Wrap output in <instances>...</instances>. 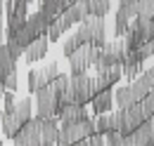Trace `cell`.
I'll use <instances>...</instances> for the list:
<instances>
[{"label": "cell", "mask_w": 154, "mask_h": 146, "mask_svg": "<svg viewBox=\"0 0 154 146\" xmlns=\"http://www.w3.org/2000/svg\"><path fill=\"white\" fill-rule=\"evenodd\" d=\"M38 10L50 19H57L62 14V7H59L57 0H38Z\"/></svg>", "instance_id": "obj_22"}, {"label": "cell", "mask_w": 154, "mask_h": 146, "mask_svg": "<svg viewBox=\"0 0 154 146\" xmlns=\"http://www.w3.org/2000/svg\"><path fill=\"white\" fill-rule=\"evenodd\" d=\"M95 132V120L85 118L76 123H59V139L57 144H83Z\"/></svg>", "instance_id": "obj_2"}, {"label": "cell", "mask_w": 154, "mask_h": 146, "mask_svg": "<svg viewBox=\"0 0 154 146\" xmlns=\"http://www.w3.org/2000/svg\"><path fill=\"white\" fill-rule=\"evenodd\" d=\"M123 78L121 66H107V69H97V75L93 78V92L107 90V87H114L116 83Z\"/></svg>", "instance_id": "obj_10"}, {"label": "cell", "mask_w": 154, "mask_h": 146, "mask_svg": "<svg viewBox=\"0 0 154 146\" xmlns=\"http://www.w3.org/2000/svg\"><path fill=\"white\" fill-rule=\"evenodd\" d=\"M50 24H52V19L45 17L40 10L26 17V26L31 28V33H33L36 38H38V36H48V28H50Z\"/></svg>", "instance_id": "obj_15"}, {"label": "cell", "mask_w": 154, "mask_h": 146, "mask_svg": "<svg viewBox=\"0 0 154 146\" xmlns=\"http://www.w3.org/2000/svg\"><path fill=\"white\" fill-rule=\"evenodd\" d=\"M76 36L81 38L83 45H95V47H102L107 42V24H104V17H95V14H88L78 24Z\"/></svg>", "instance_id": "obj_1"}, {"label": "cell", "mask_w": 154, "mask_h": 146, "mask_svg": "<svg viewBox=\"0 0 154 146\" xmlns=\"http://www.w3.org/2000/svg\"><path fill=\"white\" fill-rule=\"evenodd\" d=\"M14 115L19 118L21 125H24L26 120H31V118H33V99H31V97L17 99V104H14Z\"/></svg>", "instance_id": "obj_19"}, {"label": "cell", "mask_w": 154, "mask_h": 146, "mask_svg": "<svg viewBox=\"0 0 154 146\" xmlns=\"http://www.w3.org/2000/svg\"><path fill=\"white\" fill-rule=\"evenodd\" d=\"M2 85H5V90H12V92H17V87H19V73H17V69H14L12 73H7V75H5Z\"/></svg>", "instance_id": "obj_31"}, {"label": "cell", "mask_w": 154, "mask_h": 146, "mask_svg": "<svg viewBox=\"0 0 154 146\" xmlns=\"http://www.w3.org/2000/svg\"><path fill=\"white\" fill-rule=\"evenodd\" d=\"M59 139V118H40V144H57Z\"/></svg>", "instance_id": "obj_13"}, {"label": "cell", "mask_w": 154, "mask_h": 146, "mask_svg": "<svg viewBox=\"0 0 154 146\" xmlns=\"http://www.w3.org/2000/svg\"><path fill=\"white\" fill-rule=\"evenodd\" d=\"M128 26H131V19L126 17L121 10H116V14H114V36L123 38L126 33H128Z\"/></svg>", "instance_id": "obj_21"}, {"label": "cell", "mask_w": 154, "mask_h": 146, "mask_svg": "<svg viewBox=\"0 0 154 146\" xmlns=\"http://www.w3.org/2000/svg\"><path fill=\"white\" fill-rule=\"evenodd\" d=\"M36 99H33V109L38 118H50V115H57V104H59V94L50 85L40 87L38 92H33Z\"/></svg>", "instance_id": "obj_5"}, {"label": "cell", "mask_w": 154, "mask_h": 146, "mask_svg": "<svg viewBox=\"0 0 154 146\" xmlns=\"http://www.w3.org/2000/svg\"><path fill=\"white\" fill-rule=\"evenodd\" d=\"M83 144H93V146H100V144H104V134H100V132H93V134H90V137H88V139H85V142H83Z\"/></svg>", "instance_id": "obj_32"}, {"label": "cell", "mask_w": 154, "mask_h": 146, "mask_svg": "<svg viewBox=\"0 0 154 146\" xmlns=\"http://www.w3.org/2000/svg\"><path fill=\"white\" fill-rule=\"evenodd\" d=\"M48 50H50V40H48V36H38V38H33V40L26 45V50H24V61L31 66V64L40 61L43 57L48 54Z\"/></svg>", "instance_id": "obj_11"}, {"label": "cell", "mask_w": 154, "mask_h": 146, "mask_svg": "<svg viewBox=\"0 0 154 146\" xmlns=\"http://www.w3.org/2000/svg\"><path fill=\"white\" fill-rule=\"evenodd\" d=\"M137 17L142 19L154 17V0H137Z\"/></svg>", "instance_id": "obj_26"}, {"label": "cell", "mask_w": 154, "mask_h": 146, "mask_svg": "<svg viewBox=\"0 0 154 146\" xmlns=\"http://www.w3.org/2000/svg\"><path fill=\"white\" fill-rule=\"evenodd\" d=\"M116 118H119V130L121 134H131L142 120H145V113L140 109V104H131V106H119L116 111Z\"/></svg>", "instance_id": "obj_7"}, {"label": "cell", "mask_w": 154, "mask_h": 146, "mask_svg": "<svg viewBox=\"0 0 154 146\" xmlns=\"http://www.w3.org/2000/svg\"><path fill=\"white\" fill-rule=\"evenodd\" d=\"M137 104H140V109H142V113H145V118H149V115L154 113V90H149Z\"/></svg>", "instance_id": "obj_25"}, {"label": "cell", "mask_w": 154, "mask_h": 146, "mask_svg": "<svg viewBox=\"0 0 154 146\" xmlns=\"http://www.w3.org/2000/svg\"><path fill=\"white\" fill-rule=\"evenodd\" d=\"M90 109H93L95 115H100V113H109V111L114 109V90L107 87V90L95 92L93 99H90Z\"/></svg>", "instance_id": "obj_12"}, {"label": "cell", "mask_w": 154, "mask_h": 146, "mask_svg": "<svg viewBox=\"0 0 154 146\" xmlns=\"http://www.w3.org/2000/svg\"><path fill=\"white\" fill-rule=\"evenodd\" d=\"M57 118H59V123H76V120H85L90 115H88L83 104H66V106H62L57 111Z\"/></svg>", "instance_id": "obj_14"}, {"label": "cell", "mask_w": 154, "mask_h": 146, "mask_svg": "<svg viewBox=\"0 0 154 146\" xmlns=\"http://www.w3.org/2000/svg\"><path fill=\"white\" fill-rule=\"evenodd\" d=\"M81 45H83V42H81V38H78L76 33H74V36H69L66 40H64V45H62V54L69 57L74 50H76V47H81Z\"/></svg>", "instance_id": "obj_28"}, {"label": "cell", "mask_w": 154, "mask_h": 146, "mask_svg": "<svg viewBox=\"0 0 154 146\" xmlns=\"http://www.w3.org/2000/svg\"><path fill=\"white\" fill-rule=\"evenodd\" d=\"M5 47H7V52L14 57V59L24 57V47H21V45L17 42V40H14V38H7V40H5Z\"/></svg>", "instance_id": "obj_30"}, {"label": "cell", "mask_w": 154, "mask_h": 146, "mask_svg": "<svg viewBox=\"0 0 154 146\" xmlns=\"http://www.w3.org/2000/svg\"><path fill=\"white\" fill-rule=\"evenodd\" d=\"M19 127H21V123H19V118L14 115V111H12V113L2 111V115H0V130H2L5 139H12V137L19 132Z\"/></svg>", "instance_id": "obj_16"}, {"label": "cell", "mask_w": 154, "mask_h": 146, "mask_svg": "<svg viewBox=\"0 0 154 146\" xmlns=\"http://www.w3.org/2000/svg\"><path fill=\"white\" fill-rule=\"evenodd\" d=\"M152 24H154V17H152Z\"/></svg>", "instance_id": "obj_34"}, {"label": "cell", "mask_w": 154, "mask_h": 146, "mask_svg": "<svg viewBox=\"0 0 154 146\" xmlns=\"http://www.w3.org/2000/svg\"><path fill=\"white\" fill-rule=\"evenodd\" d=\"M12 142L14 144H40V118L38 115H33L31 120H26L24 125L19 127V132L12 137Z\"/></svg>", "instance_id": "obj_9"}, {"label": "cell", "mask_w": 154, "mask_h": 146, "mask_svg": "<svg viewBox=\"0 0 154 146\" xmlns=\"http://www.w3.org/2000/svg\"><path fill=\"white\" fill-rule=\"evenodd\" d=\"M126 59V40L116 38L112 42H104L100 47V57L95 61V71L97 69H107V66H121Z\"/></svg>", "instance_id": "obj_4"}, {"label": "cell", "mask_w": 154, "mask_h": 146, "mask_svg": "<svg viewBox=\"0 0 154 146\" xmlns=\"http://www.w3.org/2000/svg\"><path fill=\"white\" fill-rule=\"evenodd\" d=\"M71 75V73H69ZM69 90H71V97H74V104H83V106H88L90 104V99H93V78L88 75V73H76V75H71V80H69Z\"/></svg>", "instance_id": "obj_6"}, {"label": "cell", "mask_w": 154, "mask_h": 146, "mask_svg": "<svg viewBox=\"0 0 154 146\" xmlns=\"http://www.w3.org/2000/svg\"><path fill=\"white\" fill-rule=\"evenodd\" d=\"M131 104H137V101L133 99V90H131V85L116 87V92H114V106H131Z\"/></svg>", "instance_id": "obj_20"}, {"label": "cell", "mask_w": 154, "mask_h": 146, "mask_svg": "<svg viewBox=\"0 0 154 146\" xmlns=\"http://www.w3.org/2000/svg\"><path fill=\"white\" fill-rule=\"evenodd\" d=\"M88 10L95 17H107V12L112 10V5H109V0H88Z\"/></svg>", "instance_id": "obj_23"}, {"label": "cell", "mask_w": 154, "mask_h": 146, "mask_svg": "<svg viewBox=\"0 0 154 146\" xmlns=\"http://www.w3.org/2000/svg\"><path fill=\"white\" fill-rule=\"evenodd\" d=\"M57 73H59V64L57 61H50L48 66H40V69H31V71H29V78H26L29 92L33 94V92H38L40 87L50 85V80H52Z\"/></svg>", "instance_id": "obj_8"}, {"label": "cell", "mask_w": 154, "mask_h": 146, "mask_svg": "<svg viewBox=\"0 0 154 146\" xmlns=\"http://www.w3.org/2000/svg\"><path fill=\"white\" fill-rule=\"evenodd\" d=\"M95 130L100 132V134H107L109 130H119V118H116V111L112 113H100L95 120Z\"/></svg>", "instance_id": "obj_18"}, {"label": "cell", "mask_w": 154, "mask_h": 146, "mask_svg": "<svg viewBox=\"0 0 154 146\" xmlns=\"http://www.w3.org/2000/svg\"><path fill=\"white\" fill-rule=\"evenodd\" d=\"M104 144H112V146H121L126 144V137L121 134V130H109L104 134Z\"/></svg>", "instance_id": "obj_29"}, {"label": "cell", "mask_w": 154, "mask_h": 146, "mask_svg": "<svg viewBox=\"0 0 154 146\" xmlns=\"http://www.w3.org/2000/svg\"><path fill=\"white\" fill-rule=\"evenodd\" d=\"M97 57H100V47H95V45H81V47H76L71 54L66 57V59H69L71 75L88 73V69H95Z\"/></svg>", "instance_id": "obj_3"}, {"label": "cell", "mask_w": 154, "mask_h": 146, "mask_svg": "<svg viewBox=\"0 0 154 146\" xmlns=\"http://www.w3.org/2000/svg\"><path fill=\"white\" fill-rule=\"evenodd\" d=\"M33 33H31V28H29V26H26V24H24V26H21L19 31H17V33H14V40H17V42H19L21 47H24V50H26V45H29V42H31V40H33Z\"/></svg>", "instance_id": "obj_27"}, {"label": "cell", "mask_w": 154, "mask_h": 146, "mask_svg": "<svg viewBox=\"0 0 154 146\" xmlns=\"http://www.w3.org/2000/svg\"><path fill=\"white\" fill-rule=\"evenodd\" d=\"M121 71H123V78H126L128 83H133V80L145 71V69H142V64H123V66H121Z\"/></svg>", "instance_id": "obj_24"}, {"label": "cell", "mask_w": 154, "mask_h": 146, "mask_svg": "<svg viewBox=\"0 0 154 146\" xmlns=\"http://www.w3.org/2000/svg\"><path fill=\"white\" fill-rule=\"evenodd\" d=\"M71 26H74V24H71L69 19L64 17V14H59L57 19H52V24H50V28H48V40H50V42H57Z\"/></svg>", "instance_id": "obj_17"}, {"label": "cell", "mask_w": 154, "mask_h": 146, "mask_svg": "<svg viewBox=\"0 0 154 146\" xmlns=\"http://www.w3.org/2000/svg\"><path fill=\"white\" fill-rule=\"evenodd\" d=\"M5 40H7V33H5V21L0 19V45H5Z\"/></svg>", "instance_id": "obj_33"}]
</instances>
